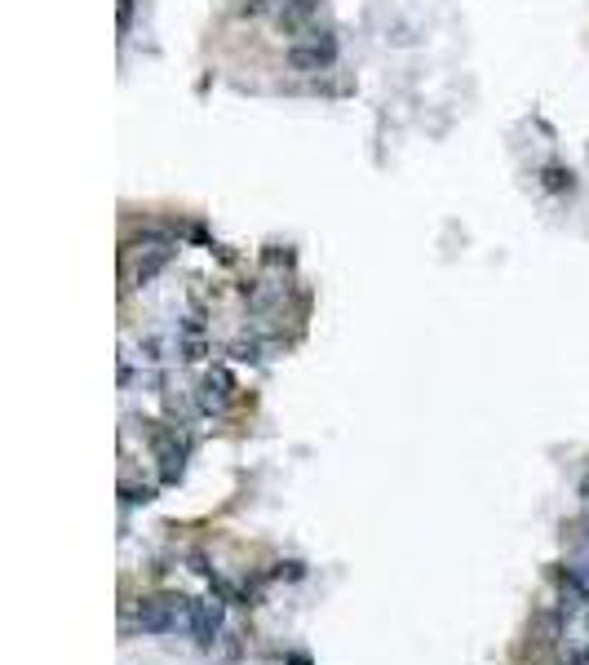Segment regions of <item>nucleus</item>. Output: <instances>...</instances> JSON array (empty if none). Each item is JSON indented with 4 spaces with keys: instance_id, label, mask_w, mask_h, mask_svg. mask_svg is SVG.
Here are the masks:
<instances>
[{
    "instance_id": "obj_1",
    "label": "nucleus",
    "mask_w": 589,
    "mask_h": 665,
    "mask_svg": "<svg viewBox=\"0 0 589 665\" xmlns=\"http://www.w3.org/2000/svg\"><path fill=\"white\" fill-rule=\"evenodd\" d=\"M217 621H222V612H217L213 603H191V634H195L200 643H213Z\"/></svg>"
}]
</instances>
